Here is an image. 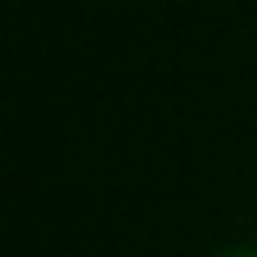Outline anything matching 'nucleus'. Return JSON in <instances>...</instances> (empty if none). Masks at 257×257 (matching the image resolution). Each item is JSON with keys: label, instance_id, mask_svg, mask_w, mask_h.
<instances>
[{"label": "nucleus", "instance_id": "nucleus-1", "mask_svg": "<svg viewBox=\"0 0 257 257\" xmlns=\"http://www.w3.org/2000/svg\"><path fill=\"white\" fill-rule=\"evenodd\" d=\"M217 257H257L253 248H230V253H217Z\"/></svg>", "mask_w": 257, "mask_h": 257}]
</instances>
